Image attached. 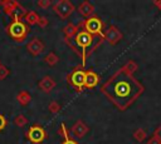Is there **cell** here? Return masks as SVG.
<instances>
[{"instance_id": "obj_19", "label": "cell", "mask_w": 161, "mask_h": 144, "mask_svg": "<svg viewBox=\"0 0 161 144\" xmlns=\"http://www.w3.org/2000/svg\"><path fill=\"white\" fill-rule=\"evenodd\" d=\"M14 124L16 125V126H19V128H23V126H25L26 124H28V118L24 115V114H18V115H15V118H14Z\"/></svg>"}, {"instance_id": "obj_17", "label": "cell", "mask_w": 161, "mask_h": 144, "mask_svg": "<svg viewBox=\"0 0 161 144\" xmlns=\"http://www.w3.org/2000/svg\"><path fill=\"white\" fill-rule=\"evenodd\" d=\"M39 18H40V16H39V15H38L35 11H33V10L28 11V13L25 14V16H24L25 23H26L28 25H35V24H38Z\"/></svg>"}, {"instance_id": "obj_28", "label": "cell", "mask_w": 161, "mask_h": 144, "mask_svg": "<svg viewBox=\"0 0 161 144\" xmlns=\"http://www.w3.org/2000/svg\"><path fill=\"white\" fill-rule=\"evenodd\" d=\"M153 135L161 141V125H158L157 128H156V130H155V133H153Z\"/></svg>"}, {"instance_id": "obj_6", "label": "cell", "mask_w": 161, "mask_h": 144, "mask_svg": "<svg viewBox=\"0 0 161 144\" xmlns=\"http://www.w3.org/2000/svg\"><path fill=\"white\" fill-rule=\"evenodd\" d=\"M25 136H26V139H28L30 143H33V144H40V143H43V141L47 139L48 134H47L45 129H44L42 125L34 124V125H31V126L26 130Z\"/></svg>"}, {"instance_id": "obj_7", "label": "cell", "mask_w": 161, "mask_h": 144, "mask_svg": "<svg viewBox=\"0 0 161 144\" xmlns=\"http://www.w3.org/2000/svg\"><path fill=\"white\" fill-rule=\"evenodd\" d=\"M52 8L54 13L62 19H67L74 11V5L69 0H58L55 4H53Z\"/></svg>"}, {"instance_id": "obj_10", "label": "cell", "mask_w": 161, "mask_h": 144, "mask_svg": "<svg viewBox=\"0 0 161 144\" xmlns=\"http://www.w3.org/2000/svg\"><path fill=\"white\" fill-rule=\"evenodd\" d=\"M55 85H57L55 80H54L52 76H49V75L43 76V78L39 80V84H38L39 89H40L42 91H44V93H50V91L55 88Z\"/></svg>"}, {"instance_id": "obj_2", "label": "cell", "mask_w": 161, "mask_h": 144, "mask_svg": "<svg viewBox=\"0 0 161 144\" xmlns=\"http://www.w3.org/2000/svg\"><path fill=\"white\" fill-rule=\"evenodd\" d=\"M6 33L16 43H21L26 39L29 34V25L25 24L23 20H13L8 26H6Z\"/></svg>"}, {"instance_id": "obj_25", "label": "cell", "mask_w": 161, "mask_h": 144, "mask_svg": "<svg viewBox=\"0 0 161 144\" xmlns=\"http://www.w3.org/2000/svg\"><path fill=\"white\" fill-rule=\"evenodd\" d=\"M48 24H49L48 18H47V16H40V18H39V21H38V24H36V25H39L40 28H47V26H48Z\"/></svg>"}, {"instance_id": "obj_29", "label": "cell", "mask_w": 161, "mask_h": 144, "mask_svg": "<svg viewBox=\"0 0 161 144\" xmlns=\"http://www.w3.org/2000/svg\"><path fill=\"white\" fill-rule=\"evenodd\" d=\"M153 4H155V5L161 10V0H155V1H153Z\"/></svg>"}, {"instance_id": "obj_27", "label": "cell", "mask_w": 161, "mask_h": 144, "mask_svg": "<svg viewBox=\"0 0 161 144\" xmlns=\"http://www.w3.org/2000/svg\"><path fill=\"white\" fill-rule=\"evenodd\" d=\"M147 144H161V141H160L155 135H152V136L147 140Z\"/></svg>"}, {"instance_id": "obj_18", "label": "cell", "mask_w": 161, "mask_h": 144, "mask_svg": "<svg viewBox=\"0 0 161 144\" xmlns=\"http://www.w3.org/2000/svg\"><path fill=\"white\" fill-rule=\"evenodd\" d=\"M44 61H45L49 66H54V65L59 61V58H58V55H57L55 53L50 51V53H48V54L44 56Z\"/></svg>"}, {"instance_id": "obj_3", "label": "cell", "mask_w": 161, "mask_h": 144, "mask_svg": "<svg viewBox=\"0 0 161 144\" xmlns=\"http://www.w3.org/2000/svg\"><path fill=\"white\" fill-rule=\"evenodd\" d=\"M73 39H74V43L77 44V46L82 49L80 50L82 51V66L84 68L88 48H91V45L93 44V35H91L88 31H86L84 29L80 28V30L77 33V35Z\"/></svg>"}, {"instance_id": "obj_13", "label": "cell", "mask_w": 161, "mask_h": 144, "mask_svg": "<svg viewBox=\"0 0 161 144\" xmlns=\"http://www.w3.org/2000/svg\"><path fill=\"white\" fill-rule=\"evenodd\" d=\"M80 30V24L79 25H74L72 23L67 24L63 28V33H64V41H69L72 38H74L77 35V33Z\"/></svg>"}, {"instance_id": "obj_21", "label": "cell", "mask_w": 161, "mask_h": 144, "mask_svg": "<svg viewBox=\"0 0 161 144\" xmlns=\"http://www.w3.org/2000/svg\"><path fill=\"white\" fill-rule=\"evenodd\" d=\"M133 138L137 141H143V140H146L147 134H146V131L143 129H136L135 133H133Z\"/></svg>"}, {"instance_id": "obj_23", "label": "cell", "mask_w": 161, "mask_h": 144, "mask_svg": "<svg viewBox=\"0 0 161 144\" xmlns=\"http://www.w3.org/2000/svg\"><path fill=\"white\" fill-rule=\"evenodd\" d=\"M10 75V70L5 66V65H0V80H4V79H6L8 76Z\"/></svg>"}, {"instance_id": "obj_4", "label": "cell", "mask_w": 161, "mask_h": 144, "mask_svg": "<svg viewBox=\"0 0 161 144\" xmlns=\"http://www.w3.org/2000/svg\"><path fill=\"white\" fill-rule=\"evenodd\" d=\"M80 28L84 29L86 31H88L91 35H99L101 38L104 39L103 35V28H104V23L98 18V16H91L88 19H86L84 21L80 23Z\"/></svg>"}, {"instance_id": "obj_30", "label": "cell", "mask_w": 161, "mask_h": 144, "mask_svg": "<svg viewBox=\"0 0 161 144\" xmlns=\"http://www.w3.org/2000/svg\"><path fill=\"white\" fill-rule=\"evenodd\" d=\"M0 65H1V63H0Z\"/></svg>"}, {"instance_id": "obj_24", "label": "cell", "mask_w": 161, "mask_h": 144, "mask_svg": "<svg viewBox=\"0 0 161 144\" xmlns=\"http://www.w3.org/2000/svg\"><path fill=\"white\" fill-rule=\"evenodd\" d=\"M36 5H38L39 8H42V9H48L49 6H53V4H52L50 0H39V1L36 3Z\"/></svg>"}, {"instance_id": "obj_12", "label": "cell", "mask_w": 161, "mask_h": 144, "mask_svg": "<svg viewBox=\"0 0 161 144\" xmlns=\"http://www.w3.org/2000/svg\"><path fill=\"white\" fill-rule=\"evenodd\" d=\"M77 10H78V13H79L82 16H84V18L88 19V18H91L92 14L94 13V5H93L92 3H89V1H83V3H80V4L78 5Z\"/></svg>"}, {"instance_id": "obj_15", "label": "cell", "mask_w": 161, "mask_h": 144, "mask_svg": "<svg viewBox=\"0 0 161 144\" xmlns=\"http://www.w3.org/2000/svg\"><path fill=\"white\" fill-rule=\"evenodd\" d=\"M58 134L60 135V136H63V141L60 143V144H78L70 135H69V130L67 129V126H65V124L64 123H62L60 124V126H59V130H58Z\"/></svg>"}, {"instance_id": "obj_1", "label": "cell", "mask_w": 161, "mask_h": 144, "mask_svg": "<svg viewBox=\"0 0 161 144\" xmlns=\"http://www.w3.org/2000/svg\"><path fill=\"white\" fill-rule=\"evenodd\" d=\"M101 91L121 110H126L143 93V85L122 68L109 76L101 86Z\"/></svg>"}, {"instance_id": "obj_22", "label": "cell", "mask_w": 161, "mask_h": 144, "mask_svg": "<svg viewBox=\"0 0 161 144\" xmlns=\"http://www.w3.org/2000/svg\"><path fill=\"white\" fill-rule=\"evenodd\" d=\"M48 109H49V111H50L52 114H57V113L60 110V105H59V103H58V101L53 100V101H50V103H49Z\"/></svg>"}, {"instance_id": "obj_31", "label": "cell", "mask_w": 161, "mask_h": 144, "mask_svg": "<svg viewBox=\"0 0 161 144\" xmlns=\"http://www.w3.org/2000/svg\"><path fill=\"white\" fill-rule=\"evenodd\" d=\"M0 11H1V9H0Z\"/></svg>"}, {"instance_id": "obj_5", "label": "cell", "mask_w": 161, "mask_h": 144, "mask_svg": "<svg viewBox=\"0 0 161 144\" xmlns=\"http://www.w3.org/2000/svg\"><path fill=\"white\" fill-rule=\"evenodd\" d=\"M68 83L77 90V91H82L84 88V79H86V70L82 65L75 66L67 76Z\"/></svg>"}, {"instance_id": "obj_9", "label": "cell", "mask_w": 161, "mask_h": 144, "mask_svg": "<svg viewBox=\"0 0 161 144\" xmlns=\"http://www.w3.org/2000/svg\"><path fill=\"white\" fill-rule=\"evenodd\" d=\"M45 49L44 43L39 39V38H33L28 44H26V50L29 54H31L33 56H38L40 55Z\"/></svg>"}, {"instance_id": "obj_26", "label": "cell", "mask_w": 161, "mask_h": 144, "mask_svg": "<svg viewBox=\"0 0 161 144\" xmlns=\"http://www.w3.org/2000/svg\"><path fill=\"white\" fill-rule=\"evenodd\" d=\"M6 125H8V120H6V118H5L3 114H0V131L4 130Z\"/></svg>"}, {"instance_id": "obj_11", "label": "cell", "mask_w": 161, "mask_h": 144, "mask_svg": "<svg viewBox=\"0 0 161 144\" xmlns=\"http://www.w3.org/2000/svg\"><path fill=\"white\" fill-rule=\"evenodd\" d=\"M72 133H73V135L74 136H77V138H82V136H84L87 133H88V126L86 125V123L84 121H82V120H77L75 123H74V125L72 126Z\"/></svg>"}, {"instance_id": "obj_20", "label": "cell", "mask_w": 161, "mask_h": 144, "mask_svg": "<svg viewBox=\"0 0 161 144\" xmlns=\"http://www.w3.org/2000/svg\"><path fill=\"white\" fill-rule=\"evenodd\" d=\"M122 69H123L126 73H128V74H133V73L137 70V64H136L133 60H128V61L122 66Z\"/></svg>"}, {"instance_id": "obj_8", "label": "cell", "mask_w": 161, "mask_h": 144, "mask_svg": "<svg viewBox=\"0 0 161 144\" xmlns=\"http://www.w3.org/2000/svg\"><path fill=\"white\" fill-rule=\"evenodd\" d=\"M103 35H104V40H107L109 45H116L123 38V34L121 33V30L114 25L108 26L107 30L103 33Z\"/></svg>"}, {"instance_id": "obj_16", "label": "cell", "mask_w": 161, "mask_h": 144, "mask_svg": "<svg viewBox=\"0 0 161 144\" xmlns=\"http://www.w3.org/2000/svg\"><path fill=\"white\" fill-rule=\"evenodd\" d=\"M16 100H18V103H19L21 106H26V105L31 101V95H30L29 91L21 90V91H19V93L16 94Z\"/></svg>"}, {"instance_id": "obj_14", "label": "cell", "mask_w": 161, "mask_h": 144, "mask_svg": "<svg viewBox=\"0 0 161 144\" xmlns=\"http://www.w3.org/2000/svg\"><path fill=\"white\" fill-rule=\"evenodd\" d=\"M99 83V76L93 70H86V79H84V88H94Z\"/></svg>"}]
</instances>
